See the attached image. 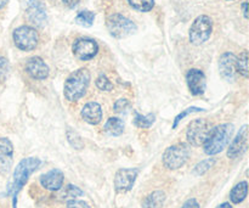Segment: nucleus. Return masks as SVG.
Instances as JSON below:
<instances>
[{"label": "nucleus", "instance_id": "nucleus-1", "mask_svg": "<svg viewBox=\"0 0 249 208\" xmlns=\"http://www.w3.org/2000/svg\"><path fill=\"white\" fill-rule=\"evenodd\" d=\"M40 163L41 162L39 158L27 157L23 158V160L16 166V170H15L14 175H12V180L9 184V188H7V194L12 195V197H14V208L16 206L17 194L21 191L22 188H23L24 185H26V183L28 182L32 173L36 172V170H38Z\"/></svg>", "mask_w": 249, "mask_h": 208}, {"label": "nucleus", "instance_id": "nucleus-2", "mask_svg": "<svg viewBox=\"0 0 249 208\" xmlns=\"http://www.w3.org/2000/svg\"><path fill=\"white\" fill-rule=\"evenodd\" d=\"M233 126L230 123H223L219 126L212 127L208 138L204 141L203 149L204 152L208 156H214L220 153L230 143L232 138Z\"/></svg>", "mask_w": 249, "mask_h": 208}, {"label": "nucleus", "instance_id": "nucleus-3", "mask_svg": "<svg viewBox=\"0 0 249 208\" xmlns=\"http://www.w3.org/2000/svg\"><path fill=\"white\" fill-rule=\"evenodd\" d=\"M90 78L91 76L87 68H79L71 73L66 79L65 88H63V95L66 99L71 102H74L83 97L90 84Z\"/></svg>", "mask_w": 249, "mask_h": 208}, {"label": "nucleus", "instance_id": "nucleus-4", "mask_svg": "<svg viewBox=\"0 0 249 208\" xmlns=\"http://www.w3.org/2000/svg\"><path fill=\"white\" fill-rule=\"evenodd\" d=\"M190 158V148L186 144H177L169 146L162 157L163 166L169 170H177L185 166Z\"/></svg>", "mask_w": 249, "mask_h": 208}, {"label": "nucleus", "instance_id": "nucleus-5", "mask_svg": "<svg viewBox=\"0 0 249 208\" xmlns=\"http://www.w3.org/2000/svg\"><path fill=\"white\" fill-rule=\"evenodd\" d=\"M106 26L112 37L117 39H123L131 36L136 32L138 27L131 19L121 14H112L107 17Z\"/></svg>", "mask_w": 249, "mask_h": 208}, {"label": "nucleus", "instance_id": "nucleus-6", "mask_svg": "<svg viewBox=\"0 0 249 208\" xmlns=\"http://www.w3.org/2000/svg\"><path fill=\"white\" fill-rule=\"evenodd\" d=\"M213 31V21L207 15H201L197 17L191 24L189 38L194 45H201L211 38Z\"/></svg>", "mask_w": 249, "mask_h": 208}, {"label": "nucleus", "instance_id": "nucleus-7", "mask_svg": "<svg viewBox=\"0 0 249 208\" xmlns=\"http://www.w3.org/2000/svg\"><path fill=\"white\" fill-rule=\"evenodd\" d=\"M12 38H14L15 45L22 51L34 50L39 41L36 29L29 26H21L15 29L12 33Z\"/></svg>", "mask_w": 249, "mask_h": 208}, {"label": "nucleus", "instance_id": "nucleus-8", "mask_svg": "<svg viewBox=\"0 0 249 208\" xmlns=\"http://www.w3.org/2000/svg\"><path fill=\"white\" fill-rule=\"evenodd\" d=\"M212 131L211 122L204 118L195 119L190 123L189 128L186 132L187 143L192 146H201L203 145L204 141L208 138L209 133Z\"/></svg>", "mask_w": 249, "mask_h": 208}, {"label": "nucleus", "instance_id": "nucleus-9", "mask_svg": "<svg viewBox=\"0 0 249 208\" xmlns=\"http://www.w3.org/2000/svg\"><path fill=\"white\" fill-rule=\"evenodd\" d=\"M73 55L82 61L94 58L99 53V45L91 38H78L72 46Z\"/></svg>", "mask_w": 249, "mask_h": 208}, {"label": "nucleus", "instance_id": "nucleus-10", "mask_svg": "<svg viewBox=\"0 0 249 208\" xmlns=\"http://www.w3.org/2000/svg\"><path fill=\"white\" fill-rule=\"evenodd\" d=\"M139 175L138 168H121L114 177V189L117 192H128L133 189Z\"/></svg>", "mask_w": 249, "mask_h": 208}, {"label": "nucleus", "instance_id": "nucleus-11", "mask_svg": "<svg viewBox=\"0 0 249 208\" xmlns=\"http://www.w3.org/2000/svg\"><path fill=\"white\" fill-rule=\"evenodd\" d=\"M248 148V126H243L233 138L232 143L228 149V157L231 160L241 157L247 151Z\"/></svg>", "mask_w": 249, "mask_h": 208}, {"label": "nucleus", "instance_id": "nucleus-12", "mask_svg": "<svg viewBox=\"0 0 249 208\" xmlns=\"http://www.w3.org/2000/svg\"><path fill=\"white\" fill-rule=\"evenodd\" d=\"M14 163V145L7 138H0V174L7 175Z\"/></svg>", "mask_w": 249, "mask_h": 208}, {"label": "nucleus", "instance_id": "nucleus-13", "mask_svg": "<svg viewBox=\"0 0 249 208\" xmlns=\"http://www.w3.org/2000/svg\"><path fill=\"white\" fill-rule=\"evenodd\" d=\"M236 61L237 56L232 53H225L220 56L219 60V72L221 77L228 82L235 80L236 75H237V67H236Z\"/></svg>", "mask_w": 249, "mask_h": 208}, {"label": "nucleus", "instance_id": "nucleus-14", "mask_svg": "<svg viewBox=\"0 0 249 208\" xmlns=\"http://www.w3.org/2000/svg\"><path fill=\"white\" fill-rule=\"evenodd\" d=\"M26 72L31 76L33 79L43 80L49 77V66L46 65L45 61L39 56H33V57L28 58L26 62Z\"/></svg>", "mask_w": 249, "mask_h": 208}, {"label": "nucleus", "instance_id": "nucleus-15", "mask_svg": "<svg viewBox=\"0 0 249 208\" xmlns=\"http://www.w3.org/2000/svg\"><path fill=\"white\" fill-rule=\"evenodd\" d=\"M27 5V16L29 21L38 27H43L46 23V11L40 0H24Z\"/></svg>", "mask_w": 249, "mask_h": 208}, {"label": "nucleus", "instance_id": "nucleus-16", "mask_svg": "<svg viewBox=\"0 0 249 208\" xmlns=\"http://www.w3.org/2000/svg\"><path fill=\"white\" fill-rule=\"evenodd\" d=\"M186 82L192 95H203L206 92V75L201 70L191 68L186 75Z\"/></svg>", "mask_w": 249, "mask_h": 208}, {"label": "nucleus", "instance_id": "nucleus-17", "mask_svg": "<svg viewBox=\"0 0 249 208\" xmlns=\"http://www.w3.org/2000/svg\"><path fill=\"white\" fill-rule=\"evenodd\" d=\"M40 184L49 191H58L63 187L65 175L60 170H51L40 177Z\"/></svg>", "mask_w": 249, "mask_h": 208}, {"label": "nucleus", "instance_id": "nucleus-18", "mask_svg": "<svg viewBox=\"0 0 249 208\" xmlns=\"http://www.w3.org/2000/svg\"><path fill=\"white\" fill-rule=\"evenodd\" d=\"M82 118L91 126H96L102 119V109L97 102H88L82 109Z\"/></svg>", "mask_w": 249, "mask_h": 208}, {"label": "nucleus", "instance_id": "nucleus-19", "mask_svg": "<svg viewBox=\"0 0 249 208\" xmlns=\"http://www.w3.org/2000/svg\"><path fill=\"white\" fill-rule=\"evenodd\" d=\"M248 195V183L247 182H241L236 184L230 191V201L232 204L238 205L246 200Z\"/></svg>", "mask_w": 249, "mask_h": 208}, {"label": "nucleus", "instance_id": "nucleus-20", "mask_svg": "<svg viewBox=\"0 0 249 208\" xmlns=\"http://www.w3.org/2000/svg\"><path fill=\"white\" fill-rule=\"evenodd\" d=\"M165 201V194L160 190H156L148 195L142 202V208H163Z\"/></svg>", "mask_w": 249, "mask_h": 208}, {"label": "nucleus", "instance_id": "nucleus-21", "mask_svg": "<svg viewBox=\"0 0 249 208\" xmlns=\"http://www.w3.org/2000/svg\"><path fill=\"white\" fill-rule=\"evenodd\" d=\"M105 132L112 136H119L124 132V122L121 118L112 117L105 124Z\"/></svg>", "mask_w": 249, "mask_h": 208}, {"label": "nucleus", "instance_id": "nucleus-22", "mask_svg": "<svg viewBox=\"0 0 249 208\" xmlns=\"http://www.w3.org/2000/svg\"><path fill=\"white\" fill-rule=\"evenodd\" d=\"M134 114H135V117H134V124H135V127H138V128H150L156 121V117L153 113H148L146 114V116H143V114L138 113V112L135 111Z\"/></svg>", "mask_w": 249, "mask_h": 208}, {"label": "nucleus", "instance_id": "nucleus-23", "mask_svg": "<svg viewBox=\"0 0 249 208\" xmlns=\"http://www.w3.org/2000/svg\"><path fill=\"white\" fill-rule=\"evenodd\" d=\"M236 67H237V73L243 76L245 78H248L249 68H248V51L245 50L240 54L236 61Z\"/></svg>", "mask_w": 249, "mask_h": 208}, {"label": "nucleus", "instance_id": "nucleus-24", "mask_svg": "<svg viewBox=\"0 0 249 208\" xmlns=\"http://www.w3.org/2000/svg\"><path fill=\"white\" fill-rule=\"evenodd\" d=\"M95 19V14L92 11H88V10H84V11L78 12V15L75 16V23H78L79 26L83 27H90L92 26Z\"/></svg>", "mask_w": 249, "mask_h": 208}, {"label": "nucleus", "instance_id": "nucleus-25", "mask_svg": "<svg viewBox=\"0 0 249 208\" xmlns=\"http://www.w3.org/2000/svg\"><path fill=\"white\" fill-rule=\"evenodd\" d=\"M134 10L140 12H148L155 6V0H128Z\"/></svg>", "mask_w": 249, "mask_h": 208}, {"label": "nucleus", "instance_id": "nucleus-26", "mask_svg": "<svg viewBox=\"0 0 249 208\" xmlns=\"http://www.w3.org/2000/svg\"><path fill=\"white\" fill-rule=\"evenodd\" d=\"M215 158H208V160H204L202 161V162L197 163L196 167L194 168V174L195 175H203L206 174L207 172H208L209 170H211L212 167H213L214 165H215Z\"/></svg>", "mask_w": 249, "mask_h": 208}, {"label": "nucleus", "instance_id": "nucleus-27", "mask_svg": "<svg viewBox=\"0 0 249 208\" xmlns=\"http://www.w3.org/2000/svg\"><path fill=\"white\" fill-rule=\"evenodd\" d=\"M67 139L68 141H70L71 145H72L74 149H77V150H80V149H83V146H84V143L82 141V138H80L75 132L71 131V129L70 131H67Z\"/></svg>", "mask_w": 249, "mask_h": 208}, {"label": "nucleus", "instance_id": "nucleus-28", "mask_svg": "<svg viewBox=\"0 0 249 208\" xmlns=\"http://www.w3.org/2000/svg\"><path fill=\"white\" fill-rule=\"evenodd\" d=\"M96 87L100 90H104V92H109V90L113 89V84L109 82L108 78L104 75H100L96 79Z\"/></svg>", "mask_w": 249, "mask_h": 208}, {"label": "nucleus", "instance_id": "nucleus-29", "mask_svg": "<svg viewBox=\"0 0 249 208\" xmlns=\"http://www.w3.org/2000/svg\"><path fill=\"white\" fill-rule=\"evenodd\" d=\"M202 111H204L203 109H199V107H196V106H191V107H189V109H186L185 110L184 112H181V113H179L177 116V118H175V121H174V123H173V128H177L178 127V124L180 123V121H182V119L185 118V117L187 116V114H190V113H195V112H202Z\"/></svg>", "mask_w": 249, "mask_h": 208}, {"label": "nucleus", "instance_id": "nucleus-30", "mask_svg": "<svg viewBox=\"0 0 249 208\" xmlns=\"http://www.w3.org/2000/svg\"><path fill=\"white\" fill-rule=\"evenodd\" d=\"M83 195V191L79 189V188L74 187V185H68L65 190V196L68 197L70 200L75 199V197H79Z\"/></svg>", "mask_w": 249, "mask_h": 208}, {"label": "nucleus", "instance_id": "nucleus-31", "mask_svg": "<svg viewBox=\"0 0 249 208\" xmlns=\"http://www.w3.org/2000/svg\"><path fill=\"white\" fill-rule=\"evenodd\" d=\"M9 61L6 57L0 55V79H4L9 73Z\"/></svg>", "mask_w": 249, "mask_h": 208}, {"label": "nucleus", "instance_id": "nucleus-32", "mask_svg": "<svg viewBox=\"0 0 249 208\" xmlns=\"http://www.w3.org/2000/svg\"><path fill=\"white\" fill-rule=\"evenodd\" d=\"M129 106H130V104H129V101L126 99H121L118 100V101L114 104V112H117V113H122V112H125L126 110L129 109Z\"/></svg>", "mask_w": 249, "mask_h": 208}, {"label": "nucleus", "instance_id": "nucleus-33", "mask_svg": "<svg viewBox=\"0 0 249 208\" xmlns=\"http://www.w3.org/2000/svg\"><path fill=\"white\" fill-rule=\"evenodd\" d=\"M67 208H91L87 202L80 201V200H68L67 201Z\"/></svg>", "mask_w": 249, "mask_h": 208}, {"label": "nucleus", "instance_id": "nucleus-34", "mask_svg": "<svg viewBox=\"0 0 249 208\" xmlns=\"http://www.w3.org/2000/svg\"><path fill=\"white\" fill-rule=\"evenodd\" d=\"M181 208H201V206H199L198 201L196 199H190L182 205Z\"/></svg>", "mask_w": 249, "mask_h": 208}, {"label": "nucleus", "instance_id": "nucleus-35", "mask_svg": "<svg viewBox=\"0 0 249 208\" xmlns=\"http://www.w3.org/2000/svg\"><path fill=\"white\" fill-rule=\"evenodd\" d=\"M80 0H62L63 4L68 7V9H74L78 4H79Z\"/></svg>", "mask_w": 249, "mask_h": 208}, {"label": "nucleus", "instance_id": "nucleus-36", "mask_svg": "<svg viewBox=\"0 0 249 208\" xmlns=\"http://www.w3.org/2000/svg\"><path fill=\"white\" fill-rule=\"evenodd\" d=\"M247 6L248 4L247 2H243L242 4V10H243V16H245V19H248V12H247Z\"/></svg>", "mask_w": 249, "mask_h": 208}, {"label": "nucleus", "instance_id": "nucleus-37", "mask_svg": "<svg viewBox=\"0 0 249 208\" xmlns=\"http://www.w3.org/2000/svg\"><path fill=\"white\" fill-rule=\"evenodd\" d=\"M216 208H232V206L230 205V202H224V204L219 205Z\"/></svg>", "mask_w": 249, "mask_h": 208}, {"label": "nucleus", "instance_id": "nucleus-38", "mask_svg": "<svg viewBox=\"0 0 249 208\" xmlns=\"http://www.w3.org/2000/svg\"><path fill=\"white\" fill-rule=\"evenodd\" d=\"M7 1H9V0H0V9H2V7L7 4Z\"/></svg>", "mask_w": 249, "mask_h": 208}]
</instances>
